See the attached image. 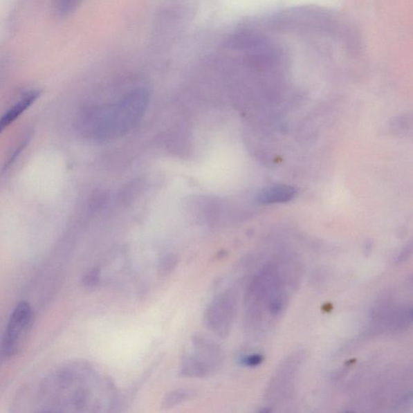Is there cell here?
<instances>
[{
  "mask_svg": "<svg viewBox=\"0 0 413 413\" xmlns=\"http://www.w3.org/2000/svg\"><path fill=\"white\" fill-rule=\"evenodd\" d=\"M149 100V92L140 89L129 91L115 104L92 107L85 113L84 127L96 139L120 138L139 123Z\"/></svg>",
  "mask_w": 413,
  "mask_h": 413,
  "instance_id": "1",
  "label": "cell"
},
{
  "mask_svg": "<svg viewBox=\"0 0 413 413\" xmlns=\"http://www.w3.org/2000/svg\"><path fill=\"white\" fill-rule=\"evenodd\" d=\"M284 264H266L255 277L246 296L248 313L251 322L264 323L266 317L277 318L283 313L288 303L291 276Z\"/></svg>",
  "mask_w": 413,
  "mask_h": 413,
  "instance_id": "2",
  "label": "cell"
},
{
  "mask_svg": "<svg viewBox=\"0 0 413 413\" xmlns=\"http://www.w3.org/2000/svg\"><path fill=\"white\" fill-rule=\"evenodd\" d=\"M192 347V351L183 356L181 366L183 376L205 377L220 366L222 354L216 343L198 336L193 339Z\"/></svg>",
  "mask_w": 413,
  "mask_h": 413,
  "instance_id": "3",
  "label": "cell"
},
{
  "mask_svg": "<svg viewBox=\"0 0 413 413\" xmlns=\"http://www.w3.org/2000/svg\"><path fill=\"white\" fill-rule=\"evenodd\" d=\"M33 310L26 301L19 303L10 315L1 342V354L4 358L17 354L30 330L33 322Z\"/></svg>",
  "mask_w": 413,
  "mask_h": 413,
  "instance_id": "4",
  "label": "cell"
},
{
  "mask_svg": "<svg viewBox=\"0 0 413 413\" xmlns=\"http://www.w3.org/2000/svg\"><path fill=\"white\" fill-rule=\"evenodd\" d=\"M237 304L235 294L226 293L217 296L205 312L207 327L219 336L226 337L235 318Z\"/></svg>",
  "mask_w": 413,
  "mask_h": 413,
  "instance_id": "5",
  "label": "cell"
},
{
  "mask_svg": "<svg viewBox=\"0 0 413 413\" xmlns=\"http://www.w3.org/2000/svg\"><path fill=\"white\" fill-rule=\"evenodd\" d=\"M296 195L293 187L288 185H274L267 187L257 194V201L264 205L289 202Z\"/></svg>",
  "mask_w": 413,
  "mask_h": 413,
  "instance_id": "6",
  "label": "cell"
},
{
  "mask_svg": "<svg viewBox=\"0 0 413 413\" xmlns=\"http://www.w3.org/2000/svg\"><path fill=\"white\" fill-rule=\"evenodd\" d=\"M40 95V92L37 91H31L27 92L21 100L18 101L16 104H14L11 109H9L6 113L0 118V134L11 125L14 120H16L19 116H21L24 111L29 108L34 102Z\"/></svg>",
  "mask_w": 413,
  "mask_h": 413,
  "instance_id": "7",
  "label": "cell"
},
{
  "mask_svg": "<svg viewBox=\"0 0 413 413\" xmlns=\"http://www.w3.org/2000/svg\"><path fill=\"white\" fill-rule=\"evenodd\" d=\"M191 396V392L186 389L173 391L165 397L163 407L165 409H171V407H176L181 405V403L187 401Z\"/></svg>",
  "mask_w": 413,
  "mask_h": 413,
  "instance_id": "8",
  "label": "cell"
},
{
  "mask_svg": "<svg viewBox=\"0 0 413 413\" xmlns=\"http://www.w3.org/2000/svg\"><path fill=\"white\" fill-rule=\"evenodd\" d=\"M82 1V0H55L53 8L58 16L66 17L75 11Z\"/></svg>",
  "mask_w": 413,
  "mask_h": 413,
  "instance_id": "9",
  "label": "cell"
},
{
  "mask_svg": "<svg viewBox=\"0 0 413 413\" xmlns=\"http://www.w3.org/2000/svg\"><path fill=\"white\" fill-rule=\"evenodd\" d=\"M176 264L177 261L176 257L172 255L167 256L160 262V272L163 275H167L173 270Z\"/></svg>",
  "mask_w": 413,
  "mask_h": 413,
  "instance_id": "10",
  "label": "cell"
},
{
  "mask_svg": "<svg viewBox=\"0 0 413 413\" xmlns=\"http://www.w3.org/2000/svg\"><path fill=\"white\" fill-rule=\"evenodd\" d=\"M264 361V357L260 354H251L242 359L241 362L246 367H256Z\"/></svg>",
  "mask_w": 413,
  "mask_h": 413,
  "instance_id": "11",
  "label": "cell"
},
{
  "mask_svg": "<svg viewBox=\"0 0 413 413\" xmlns=\"http://www.w3.org/2000/svg\"><path fill=\"white\" fill-rule=\"evenodd\" d=\"M99 281V271L92 270L84 278V283L86 286H95Z\"/></svg>",
  "mask_w": 413,
  "mask_h": 413,
  "instance_id": "12",
  "label": "cell"
}]
</instances>
